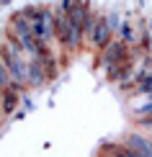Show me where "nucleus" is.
I'll use <instances>...</instances> for the list:
<instances>
[{"label": "nucleus", "instance_id": "f257e3e1", "mask_svg": "<svg viewBox=\"0 0 152 157\" xmlns=\"http://www.w3.org/2000/svg\"><path fill=\"white\" fill-rule=\"evenodd\" d=\"M21 16L29 21L36 41H41V44L49 47V41L54 39V13L49 8H23Z\"/></svg>", "mask_w": 152, "mask_h": 157}, {"label": "nucleus", "instance_id": "20e7f679", "mask_svg": "<svg viewBox=\"0 0 152 157\" xmlns=\"http://www.w3.org/2000/svg\"><path fill=\"white\" fill-rule=\"evenodd\" d=\"M18 98H21V90L10 82L8 88L3 90V95H0V108H3V116H10L13 111L18 108Z\"/></svg>", "mask_w": 152, "mask_h": 157}, {"label": "nucleus", "instance_id": "39448f33", "mask_svg": "<svg viewBox=\"0 0 152 157\" xmlns=\"http://www.w3.org/2000/svg\"><path fill=\"white\" fill-rule=\"evenodd\" d=\"M10 85V77H8V72H5V67H3V62H0V95H3V90Z\"/></svg>", "mask_w": 152, "mask_h": 157}, {"label": "nucleus", "instance_id": "7ed1b4c3", "mask_svg": "<svg viewBox=\"0 0 152 157\" xmlns=\"http://www.w3.org/2000/svg\"><path fill=\"white\" fill-rule=\"evenodd\" d=\"M88 36H90V44L98 49H106L111 44V26H106L103 18H95L93 26H90V31H88Z\"/></svg>", "mask_w": 152, "mask_h": 157}, {"label": "nucleus", "instance_id": "f03ea898", "mask_svg": "<svg viewBox=\"0 0 152 157\" xmlns=\"http://www.w3.org/2000/svg\"><path fill=\"white\" fill-rule=\"evenodd\" d=\"M54 39L59 44H64L67 49H77V39H75V34H72L64 13H54Z\"/></svg>", "mask_w": 152, "mask_h": 157}]
</instances>
